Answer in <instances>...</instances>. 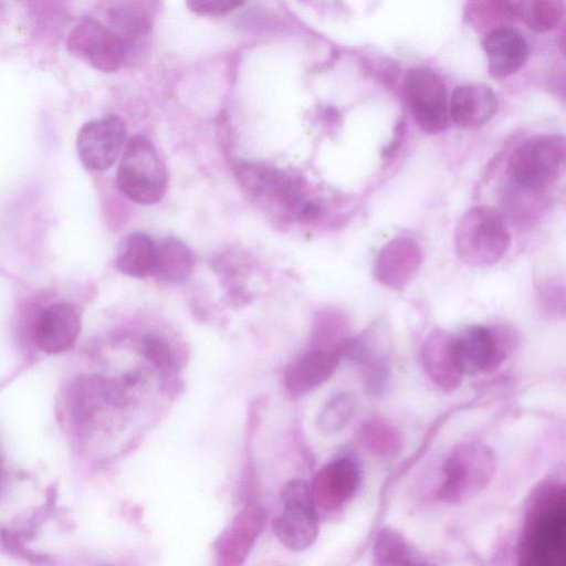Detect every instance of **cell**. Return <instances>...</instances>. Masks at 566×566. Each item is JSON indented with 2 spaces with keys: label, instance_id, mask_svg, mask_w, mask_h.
I'll use <instances>...</instances> for the list:
<instances>
[{
  "label": "cell",
  "instance_id": "8",
  "mask_svg": "<svg viewBox=\"0 0 566 566\" xmlns=\"http://www.w3.org/2000/svg\"><path fill=\"white\" fill-rule=\"evenodd\" d=\"M403 93L413 119L427 134H438L448 126L447 87L432 70H410L403 80Z\"/></svg>",
  "mask_w": 566,
  "mask_h": 566
},
{
  "label": "cell",
  "instance_id": "11",
  "mask_svg": "<svg viewBox=\"0 0 566 566\" xmlns=\"http://www.w3.org/2000/svg\"><path fill=\"white\" fill-rule=\"evenodd\" d=\"M126 140L125 123L107 116L85 123L76 137L77 156L90 171L108 169L117 160Z\"/></svg>",
  "mask_w": 566,
  "mask_h": 566
},
{
  "label": "cell",
  "instance_id": "27",
  "mask_svg": "<svg viewBox=\"0 0 566 566\" xmlns=\"http://www.w3.org/2000/svg\"><path fill=\"white\" fill-rule=\"evenodd\" d=\"M144 356L159 369H170L174 356L170 346L160 337L147 335L142 344Z\"/></svg>",
  "mask_w": 566,
  "mask_h": 566
},
{
  "label": "cell",
  "instance_id": "28",
  "mask_svg": "<svg viewBox=\"0 0 566 566\" xmlns=\"http://www.w3.org/2000/svg\"><path fill=\"white\" fill-rule=\"evenodd\" d=\"M243 4L241 0H190L187 6L190 11L200 15H222Z\"/></svg>",
  "mask_w": 566,
  "mask_h": 566
},
{
  "label": "cell",
  "instance_id": "29",
  "mask_svg": "<svg viewBox=\"0 0 566 566\" xmlns=\"http://www.w3.org/2000/svg\"><path fill=\"white\" fill-rule=\"evenodd\" d=\"M544 287L545 289L542 294V297L544 300V306H546L548 310L557 308V311H558L557 304L560 303V305L564 306L563 286L547 283Z\"/></svg>",
  "mask_w": 566,
  "mask_h": 566
},
{
  "label": "cell",
  "instance_id": "19",
  "mask_svg": "<svg viewBox=\"0 0 566 566\" xmlns=\"http://www.w3.org/2000/svg\"><path fill=\"white\" fill-rule=\"evenodd\" d=\"M453 338L448 332L432 331L421 347L427 375L443 390L457 388L462 378L453 357Z\"/></svg>",
  "mask_w": 566,
  "mask_h": 566
},
{
  "label": "cell",
  "instance_id": "14",
  "mask_svg": "<svg viewBox=\"0 0 566 566\" xmlns=\"http://www.w3.org/2000/svg\"><path fill=\"white\" fill-rule=\"evenodd\" d=\"M80 331L78 310L71 303H54L39 316L35 327L36 344L48 354L62 353L73 347Z\"/></svg>",
  "mask_w": 566,
  "mask_h": 566
},
{
  "label": "cell",
  "instance_id": "22",
  "mask_svg": "<svg viewBox=\"0 0 566 566\" xmlns=\"http://www.w3.org/2000/svg\"><path fill=\"white\" fill-rule=\"evenodd\" d=\"M196 266V255L181 240L175 237L165 238L156 244L154 273L170 282L186 281Z\"/></svg>",
  "mask_w": 566,
  "mask_h": 566
},
{
  "label": "cell",
  "instance_id": "16",
  "mask_svg": "<svg viewBox=\"0 0 566 566\" xmlns=\"http://www.w3.org/2000/svg\"><path fill=\"white\" fill-rule=\"evenodd\" d=\"M359 480V469L352 459L342 458L326 464L311 489L315 504L325 510L343 505L355 493Z\"/></svg>",
  "mask_w": 566,
  "mask_h": 566
},
{
  "label": "cell",
  "instance_id": "13",
  "mask_svg": "<svg viewBox=\"0 0 566 566\" xmlns=\"http://www.w3.org/2000/svg\"><path fill=\"white\" fill-rule=\"evenodd\" d=\"M421 263V250L410 238H396L379 251L374 275L384 285L400 290L415 277Z\"/></svg>",
  "mask_w": 566,
  "mask_h": 566
},
{
  "label": "cell",
  "instance_id": "4",
  "mask_svg": "<svg viewBox=\"0 0 566 566\" xmlns=\"http://www.w3.org/2000/svg\"><path fill=\"white\" fill-rule=\"evenodd\" d=\"M118 189L140 205L158 202L167 187L166 167L153 143L134 135L125 146L116 174Z\"/></svg>",
  "mask_w": 566,
  "mask_h": 566
},
{
  "label": "cell",
  "instance_id": "5",
  "mask_svg": "<svg viewBox=\"0 0 566 566\" xmlns=\"http://www.w3.org/2000/svg\"><path fill=\"white\" fill-rule=\"evenodd\" d=\"M493 450L476 441L454 447L443 464L438 496L447 503H462L479 494L495 472Z\"/></svg>",
  "mask_w": 566,
  "mask_h": 566
},
{
  "label": "cell",
  "instance_id": "24",
  "mask_svg": "<svg viewBox=\"0 0 566 566\" xmlns=\"http://www.w3.org/2000/svg\"><path fill=\"white\" fill-rule=\"evenodd\" d=\"M465 11L468 21L486 32L518 20L517 1H474L468 3Z\"/></svg>",
  "mask_w": 566,
  "mask_h": 566
},
{
  "label": "cell",
  "instance_id": "9",
  "mask_svg": "<svg viewBox=\"0 0 566 566\" xmlns=\"http://www.w3.org/2000/svg\"><path fill=\"white\" fill-rule=\"evenodd\" d=\"M512 346L506 329L474 325L453 338V357L461 375H476L496 367Z\"/></svg>",
  "mask_w": 566,
  "mask_h": 566
},
{
  "label": "cell",
  "instance_id": "15",
  "mask_svg": "<svg viewBox=\"0 0 566 566\" xmlns=\"http://www.w3.org/2000/svg\"><path fill=\"white\" fill-rule=\"evenodd\" d=\"M482 48L488 56L489 73L495 78H504L516 73L528 56L525 38L511 25L486 32Z\"/></svg>",
  "mask_w": 566,
  "mask_h": 566
},
{
  "label": "cell",
  "instance_id": "12",
  "mask_svg": "<svg viewBox=\"0 0 566 566\" xmlns=\"http://www.w3.org/2000/svg\"><path fill=\"white\" fill-rule=\"evenodd\" d=\"M155 11L156 3L151 1L119 2L108 9L107 27L122 42L125 60L145 52Z\"/></svg>",
  "mask_w": 566,
  "mask_h": 566
},
{
  "label": "cell",
  "instance_id": "1",
  "mask_svg": "<svg viewBox=\"0 0 566 566\" xmlns=\"http://www.w3.org/2000/svg\"><path fill=\"white\" fill-rule=\"evenodd\" d=\"M517 566H566V497L548 480L533 491L518 546Z\"/></svg>",
  "mask_w": 566,
  "mask_h": 566
},
{
  "label": "cell",
  "instance_id": "21",
  "mask_svg": "<svg viewBox=\"0 0 566 566\" xmlns=\"http://www.w3.org/2000/svg\"><path fill=\"white\" fill-rule=\"evenodd\" d=\"M264 524V513L258 506L245 509L233 522L230 532L221 542V557L235 565L245 557L254 538Z\"/></svg>",
  "mask_w": 566,
  "mask_h": 566
},
{
  "label": "cell",
  "instance_id": "10",
  "mask_svg": "<svg viewBox=\"0 0 566 566\" xmlns=\"http://www.w3.org/2000/svg\"><path fill=\"white\" fill-rule=\"evenodd\" d=\"M69 51L103 72H114L125 61L122 42L107 27L93 18H82L69 33Z\"/></svg>",
  "mask_w": 566,
  "mask_h": 566
},
{
  "label": "cell",
  "instance_id": "17",
  "mask_svg": "<svg viewBox=\"0 0 566 566\" xmlns=\"http://www.w3.org/2000/svg\"><path fill=\"white\" fill-rule=\"evenodd\" d=\"M340 355L334 349L316 348L296 358L284 371V386L293 396H303L329 380Z\"/></svg>",
  "mask_w": 566,
  "mask_h": 566
},
{
  "label": "cell",
  "instance_id": "20",
  "mask_svg": "<svg viewBox=\"0 0 566 566\" xmlns=\"http://www.w3.org/2000/svg\"><path fill=\"white\" fill-rule=\"evenodd\" d=\"M156 243L144 232H132L119 243L116 254L117 269L132 277L143 279L154 273Z\"/></svg>",
  "mask_w": 566,
  "mask_h": 566
},
{
  "label": "cell",
  "instance_id": "18",
  "mask_svg": "<svg viewBox=\"0 0 566 566\" xmlns=\"http://www.w3.org/2000/svg\"><path fill=\"white\" fill-rule=\"evenodd\" d=\"M497 97L482 83L463 84L452 92L449 113L463 128H476L488 123L496 113Z\"/></svg>",
  "mask_w": 566,
  "mask_h": 566
},
{
  "label": "cell",
  "instance_id": "23",
  "mask_svg": "<svg viewBox=\"0 0 566 566\" xmlns=\"http://www.w3.org/2000/svg\"><path fill=\"white\" fill-rule=\"evenodd\" d=\"M375 566H429L423 556L397 531L382 528L374 543Z\"/></svg>",
  "mask_w": 566,
  "mask_h": 566
},
{
  "label": "cell",
  "instance_id": "25",
  "mask_svg": "<svg viewBox=\"0 0 566 566\" xmlns=\"http://www.w3.org/2000/svg\"><path fill=\"white\" fill-rule=\"evenodd\" d=\"M518 20L536 32H547L557 27L564 14V3L555 0L517 1Z\"/></svg>",
  "mask_w": 566,
  "mask_h": 566
},
{
  "label": "cell",
  "instance_id": "6",
  "mask_svg": "<svg viewBox=\"0 0 566 566\" xmlns=\"http://www.w3.org/2000/svg\"><path fill=\"white\" fill-rule=\"evenodd\" d=\"M237 170L249 195L273 205L297 220L311 200L306 197L305 181L293 171L253 163H242Z\"/></svg>",
  "mask_w": 566,
  "mask_h": 566
},
{
  "label": "cell",
  "instance_id": "3",
  "mask_svg": "<svg viewBox=\"0 0 566 566\" xmlns=\"http://www.w3.org/2000/svg\"><path fill=\"white\" fill-rule=\"evenodd\" d=\"M459 258L468 265L485 268L499 262L510 247L502 217L491 207L474 206L459 219L454 231Z\"/></svg>",
  "mask_w": 566,
  "mask_h": 566
},
{
  "label": "cell",
  "instance_id": "2",
  "mask_svg": "<svg viewBox=\"0 0 566 566\" xmlns=\"http://www.w3.org/2000/svg\"><path fill=\"white\" fill-rule=\"evenodd\" d=\"M565 150L560 135L536 136L521 144L507 165L513 190L526 198L542 196L563 174Z\"/></svg>",
  "mask_w": 566,
  "mask_h": 566
},
{
  "label": "cell",
  "instance_id": "7",
  "mask_svg": "<svg viewBox=\"0 0 566 566\" xmlns=\"http://www.w3.org/2000/svg\"><path fill=\"white\" fill-rule=\"evenodd\" d=\"M282 513L273 530L280 542L292 551L307 548L318 533L316 504L311 488L301 479L290 481L282 492Z\"/></svg>",
  "mask_w": 566,
  "mask_h": 566
},
{
  "label": "cell",
  "instance_id": "26",
  "mask_svg": "<svg viewBox=\"0 0 566 566\" xmlns=\"http://www.w3.org/2000/svg\"><path fill=\"white\" fill-rule=\"evenodd\" d=\"M357 399L353 392L339 391L326 400L317 416V426L325 433L344 428L356 411Z\"/></svg>",
  "mask_w": 566,
  "mask_h": 566
}]
</instances>
